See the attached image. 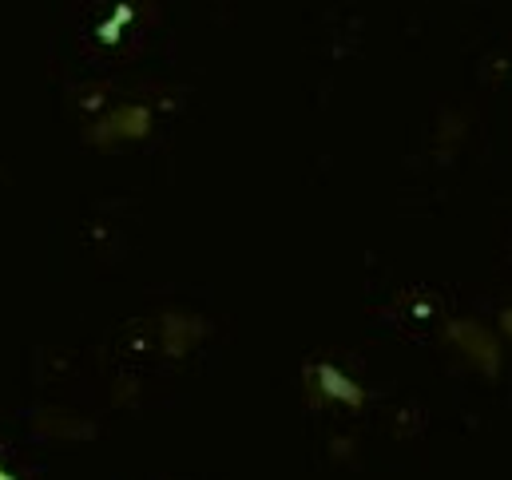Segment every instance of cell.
Listing matches in <instances>:
<instances>
[{
	"mask_svg": "<svg viewBox=\"0 0 512 480\" xmlns=\"http://www.w3.org/2000/svg\"><path fill=\"white\" fill-rule=\"evenodd\" d=\"M449 338H453L469 358L477 361L485 373H497V369H501L497 338H493L485 326H477V322H453V326H449Z\"/></svg>",
	"mask_w": 512,
	"mask_h": 480,
	"instance_id": "cell-1",
	"label": "cell"
},
{
	"mask_svg": "<svg viewBox=\"0 0 512 480\" xmlns=\"http://www.w3.org/2000/svg\"><path fill=\"white\" fill-rule=\"evenodd\" d=\"M151 127V116L147 108H120L112 112L104 123L92 127V143H112V139H143Z\"/></svg>",
	"mask_w": 512,
	"mask_h": 480,
	"instance_id": "cell-2",
	"label": "cell"
},
{
	"mask_svg": "<svg viewBox=\"0 0 512 480\" xmlns=\"http://www.w3.org/2000/svg\"><path fill=\"white\" fill-rule=\"evenodd\" d=\"M314 373H318V389H322V397L342 401V405H350V409H358V405L366 401L362 385H358V381H350L342 369H334V365H318Z\"/></svg>",
	"mask_w": 512,
	"mask_h": 480,
	"instance_id": "cell-3",
	"label": "cell"
},
{
	"mask_svg": "<svg viewBox=\"0 0 512 480\" xmlns=\"http://www.w3.org/2000/svg\"><path fill=\"white\" fill-rule=\"evenodd\" d=\"M68 413H40L36 433L40 437H92V425H68Z\"/></svg>",
	"mask_w": 512,
	"mask_h": 480,
	"instance_id": "cell-4",
	"label": "cell"
},
{
	"mask_svg": "<svg viewBox=\"0 0 512 480\" xmlns=\"http://www.w3.org/2000/svg\"><path fill=\"white\" fill-rule=\"evenodd\" d=\"M501 326H505V334H512V310H505V314H501Z\"/></svg>",
	"mask_w": 512,
	"mask_h": 480,
	"instance_id": "cell-5",
	"label": "cell"
},
{
	"mask_svg": "<svg viewBox=\"0 0 512 480\" xmlns=\"http://www.w3.org/2000/svg\"><path fill=\"white\" fill-rule=\"evenodd\" d=\"M0 480H12V477H8V473H4V469H0Z\"/></svg>",
	"mask_w": 512,
	"mask_h": 480,
	"instance_id": "cell-6",
	"label": "cell"
}]
</instances>
